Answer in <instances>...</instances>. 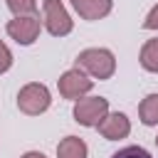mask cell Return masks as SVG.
Segmentation results:
<instances>
[{"instance_id": "obj_1", "label": "cell", "mask_w": 158, "mask_h": 158, "mask_svg": "<svg viewBox=\"0 0 158 158\" xmlns=\"http://www.w3.org/2000/svg\"><path fill=\"white\" fill-rule=\"evenodd\" d=\"M77 69H81L91 79H111L116 72V57L106 47H89L77 54Z\"/></svg>"}, {"instance_id": "obj_2", "label": "cell", "mask_w": 158, "mask_h": 158, "mask_svg": "<svg viewBox=\"0 0 158 158\" xmlns=\"http://www.w3.org/2000/svg\"><path fill=\"white\" fill-rule=\"evenodd\" d=\"M49 104H52V94L40 81H30L17 91V109L25 116H40L49 109Z\"/></svg>"}, {"instance_id": "obj_3", "label": "cell", "mask_w": 158, "mask_h": 158, "mask_svg": "<svg viewBox=\"0 0 158 158\" xmlns=\"http://www.w3.org/2000/svg\"><path fill=\"white\" fill-rule=\"evenodd\" d=\"M106 114H109V99H104V96H84L72 109L74 121L81 126H89V128H96Z\"/></svg>"}, {"instance_id": "obj_4", "label": "cell", "mask_w": 158, "mask_h": 158, "mask_svg": "<svg viewBox=\"0 0 158 158\" xmlns=\"http://www.w3.org/2000/svg\"><path fill=\"white\" fill-rule=\"evenodd\" d=\"M42 22L52 37H64L74 27V20L69 17L62 0H44L42 2Z\"/></svg>"}, {"instance_id": "obj_5", "label": "cell", "mask_w": 158, "mask_h": 158, "mask_svg": "<svg viewBox=\"0 0 158 158\" xmlns=\"http://www.w3.org/2000/svg\"><path fill=\"white\" fill-rule=\"evenodd\" d=\"M91 86H94V79L86 77V74H84L81 69H77V67L67 69V72L57 79V89H59V94H62L64 99H72V101L84 99V96L91 91Z\"/></svg>"}, {"instance_id": "obj_6", "label": "cell", "mask_w": 158, "mask_h": 158, "mask_svg": "<svg viewBox=\"0 0 158 158\" xmlns=\"http://www.w3.org/2000/svg\"><path fill=\"white\" fill-rule=\"evenodd\" d=\"M5 30H7V35H10L17 44L30 47V44H35V40L40 37L42 22H40L37 15H25V17H12V20L5 25Z\"/></svg>"}, {"instance_id": "obj_7", "label": "cell", "mask_w": 158, "mask_h": 158, "mask_svg": "<svg viewBox=\"0 0 158 158\" xmlns=\"http://www.w3.org/2000/svg\"><path fill=\"white\" fill-rule=\"evenodd\" d=\"M96 128L106 141H118V138H126L131 133V118L123 111H109Z\"/></svg>"}, {"instance_id": "obj_8", "label": "cell", "mask_w": 158, "mask_h": 158, "mask_svg": "<svg viewBox=\"0 0 158 158\" xmlns=\"http://www.w3.org/2000/svg\"><path fill=\"white\" fill-rule=\"evenodd\" d=\"M72 7L81 20L94 22V20H101L111 12L114 0H72Z\"/></svg>"}, {"instance_id": "obj_9", "label": "cell", "mask_w": 158, "mask_h": 158, "mask_svg": "<svg viewBox=\"0 0 158 158\" xmlns=\"http://www.w3.org/2000/svg\"><path fill=\"white\" fill-rule=\"evenodd\" d=\"M86 156H89V148L79 136H67L57 143V158H86Z\"/></svg>"}, {"instance_id": "obj_10", "label": "cell", "mask_w": 158, "mask_h": 158, "mask_svg": "<svg viewBox=\"0 0 158 158\" xmlns=\"http://www.w3.org/2000/svg\"><path fill=\"white\" fill-rule=\"evenodd\" d=\"M138 62L146 72H153L158 74V37L156 40H146L141 52H138Z\"/></svg>"}, {"instance_id": "obj_11", "label": "cell", "mask_w": 158, "mask_h": 158, "mask_svg": "<svg viewBox=\"0 0 158 158\" xmlns=\"http://www.w3.org/2000/svg\"><path fill=\"white\" fill-rule=\"evenodd\" d=\"M138 118L143 126H158V94H148L138 104Z\"/></svg>"}, {"instance_id": "obj_12", "label": "cell", "mask_w": 158, "mask_h": 158, "mask_svg": "<svg viewBox=\"0 0 158 158\" xmlns=\"http://www.w3.org/2000/svg\"><path fill=\"white\" fill-rule=\"evenodd\" d=\"M5 5L15 17H25V15L37 12V0H5Z\"/></svg>"}, {"instance_id": "obj_13", "label": "cell", "mask_w": 158, "mask_h": 158, "mask_svg": "<svg viewBox=\"0 0 158 158\" xmlns=\"http://www.w3.org/2000/svg\"><path fill=\"white\" fill-rule=\"evenodd\" d=\"M111 158H153L143 146H126V148H121V151H116Z\"/></svg>"}, {"instance_id": "obj_14", "label": "cell", "mask_w": 158, "mask_h": 158, "mask_svg": "<svg viewBox=\"0 0 158 158\" xmlns=\"http://www.w3.org/2000/svg\"><path fill=\"white\" fill-rule=\"evenodd\" d=\"M10 67H12V52H10V47L0 40V74H5Z\"/></svg>"}, {"instance_id": "obj_15", "label": "cell", "mask_w": 158, "mask_h": 158, "mask_svg": "<svg viewBox=\"0 0 158 158\" xmlns=\"http://www.w3.org/2000/svg\"><path fill=\"white\" fill-rule=\"evenodd\" d=\"M143 30H158V5H153L143 20Z\"/></svg>"}, {"instance_id": "obj_16", "label": "cell", "mask_w": 158, "mask_h": 158, "mask_svg": "<svg viewBox=\"0 0 158 158\" xmlns=\"http://www.w3.org/2000/svg\"><path fill=\"white\" fill-rule=\"evenodd\" d=\"M20 158H47L44 153H40V151H27V153H22Z\"/></svg>"}, {"instance_id": "obj_17", "label": "cell", "mask_w": 158, "mask_h": 158, "mask_svg": "<svg viewBox=\"0 0 158 158\" xmlns=\"http://www.w3.org/2000/svg\"><path fill=\"white\" fill-rule=\"evenodd\" d=\"M156 146H158V138H156Z\"/></svg>"}]
</instances>
